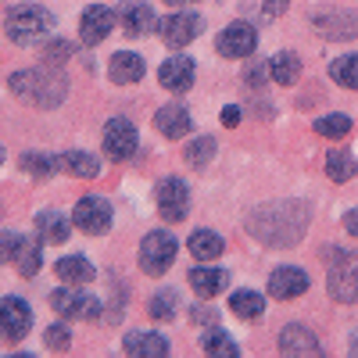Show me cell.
<instances>
[{
    "label": "cell",
    "mask_w": 358,
    "mask_h": 358,
    "mask_svg": "<svg viewBox=\"0 0 358 358\" xmlns=\"http://www.w3.org/2000/svg\"><path fill=\"white\" fill-rule=\"evenodd\" d=\"M204 29V22H201V15H194V11H176V15H165L162 22H158V36L165 40V47H187V43H194V36Z\"/></svg>",
    "instance_id": "8"
},
{
    "label": "cell",
    "mask_w": 358,
    "mask_h": 358,
    "mask_svg": "<svg viewBox=\"0 0 358 358\" xmlns=\"http://www.w3.org/2000/svg\"><path fill=\"white\" fill-rule=\"evenodd\" d=\"M122 348L136 358H162L169 355V341L162 334H151V330H143V334H126Z\"/></svg>",
    "instance_id": "20"
},
{
    "label": "cell",
    "mask_w": 358,
    "mask_h": 358,
    "mask_svg": "<svg viewBox=\"0 0 358 358\" xmlns=\"http://www.w3.org/2000/svg\"><path fill=\"white\" fill-rule=\"evenodd\" d=\"M176 251H179V244H176L172 233H165V229L147 233L143 244H140V268L147 276H162L165 268L176 262Z\"/></svg>",
    "instance_id": "4"
},
{
    "label": "cell",
    "mask_w": 358,
    "mask_h": 358,
    "mask_svg": "<svg viewBox=\"0 0 358 358\" xmlns=\"http://www.w3.org/2000/svg\"><path fill=\"white\" fill-rule=\"evenodd\" d=\"M50 308L62 319H97L101 315V301L79 290H54L50 294Z\"/></svg>",
    "instance_id": "10"
},
{
    "label": "cell",
    "mask_w": 358,
    "mask_h": 358,
    "mask_svg": "<svg viewBox=\"0 0 358 358\" xmlns=\"http://www.w3.org/2000/svg\"><path fill=\"white\" fill-rule=\"evenodd\" d=\"M262 72H268V65H251V69H244V79H248V83H262V79H265Z\"/></svg>",
    "instance_id": "43"
},
{
    "label": "cell",
    "mask_w": 358,
    "mask_h": 358,
    "mask_svg": "<svg viewBox=\"0 0 358 358\" xmlns=\"http://www.w3.org/2000/svg\"><path fill=\"white\" fill-rule=\"evenodd\" d=\"M236 122H241V108H222V126L233 129Z\"/></svg>",
    "instance_id": "42"
},
{
    "label": "cell",
    "mask_w": 358,
    "mask_h": 358,
    "mask_svg": "<svg viewBox=\"0 0 358 358\" xmlns=\"http://www.w3.org/2000/svg\"><path fill=\"white\" fill-rule=\"evenodd\" d=\"M351 351H355V355H358V337H355V341H351Z\"/></svg>",
    "instance_id": "46"
},
{
    "label": "cell",
    "mask_w": 358,
    "mask_h": 358,
    "mask_svg": "<svg viewBox=\"0 0 358 358\" xmlns=\"http://www.w3.org/2000/svg\"><path fill=\"white\" fill-rule=\"evenodd\" d=\"M40 262H43L40 244H25V251L18 255V273H22V276H36V273H40Z\"/></svg>",
    "instance_id": "37"
},
{
    "label": "cell",
    "mask_w": 358,
    "mask_h": 358,
    "mask_svg": "<svg viewBox=\"0 0 358 358\" xmlns=\"http://www.w3.org/2000/svg\"><path fill=\"white\" fill-rule=\"evenodd\" d=\"M226 283H229V273H222V268H190V287H194V294L197 297H215V294H222L226 290Z\"/></svg>",
    "instance_id": "21"
},
{
    "label": "cell",
    "mask_w": 358,
    "mask_h": 358,
    "mask_svg": "<svg viewBox=\"0 0 358 358\" xmlns=\"http://www.w3.org/2000/svg\"><path fill=\"white\" fill-rule=\"evenodd\" d=\"M194 72H197V69H194L190 57L176 54V57H169V62L158 69V79H162L165 90H172V94H183V90L194 86Z\"/></svg>",
    "instance_id": "16"
},
{
    "label": "cell",
    "mask_w": 358,
    "mask_h": 358,
    "mask_svg": "<svg viewBox=\"0 0 358 358\" xmlns=\"http://www.w3.org/2000/svg\"><path fill=\"white\" fill-rule=\"evenodd\" d=\"M187 248H190V255H194V258L212 262V258H219V255H222L226 241H222L219 233H212V229H194V233H190V241H187Z\"/></svg>",
    "instance_id": "24"
},
{
    "label": "cell",
    "mask_w": 358,
    "mask_h": 358,
    "mask_svg": "<svg viewBox=\"0 0 358 358\" xmlns=\"http://www.w3.org/2000/svg\"><path fill=\"white\" fill-rule=\"evenodd\" d=\"M229 308H233V315H241V319H262L265 297H262L258 290H236V294L229 297Z\"/></svg>",
    "instance_id": "27"
},
{
    "label": "cell",
    "mask_w": 358,
    "mask_h": 358,
    "mask_svg": "<svg viewBox=\"0 0 358 358\" xmlns=\"http://www.w3.org/2000/svg\"><path fill=\"white\" fill-rule=\"evenodd\" d=\"M136 143H140V133L129 118H108L104 126V155L111 162H126L136 155Z\"/></svg>",
    "instance_id": "7"
},
{
    "label": "cell",
    "mask_w": 358,
    "mask_h": 358,
    "mask_svg": "<svg viewBox=\"0 0 358 358\" xmlns=\"http://www.w3.org/2000/svg\"><path fill=\"white\" fill-rule=\"evenodd\" d=\"M255 47H258V33L248 22H233L229 29H222L219 40H215V50L222 57H251Z\"/></svg>",
    "instance_id": "11"
},
{
    "label": "cell",
    "mask_w": 358,
    "mask_h": 358,
    "mask_svg": "<svg viewBox=\"0 0 358 358\" xmlns=\"http://www.w3.org/2000/svg\"><path fill=\"white\" fill-rule=\"evenodd\" d=\"M308 204L301 201H273L255 208V215H248V233L258 236L268 248H294L308 229Z\"/></svg>",
    "instance_id": "1"
},
{
    "label": "cell",
    "mask_w": 358,
    "mask_h": 358,
    "mask_svg": "<svg viewBox=\"0 0 358 358\" xmlns=\"http://www.w3.org/2000/svg\"><path fill=\"white\" fill-rule=\"evenodd\" d=\"M122 25H126L129 36H143V33L155 29V11L147 4H126L122 8Z\"/></svg>",
    "instance_id": "26"
},
{
    "label": "cell",
    "mask_w": 358,
    "mask_h": 358,
    "mask_svg": "<svg viewBox=\"0 0 358 358\" xmlns=\"http://www.w3.org/2000/svg\"><path fill=\"white\" fill-rule=\"evenodd\" d=\"M308 290V273H301L297 265H283L268 276V294L280 297V301H290V297H301Z\"/></svg>",
    "instance_id": "14"
},
{
    "label": "cell",
    "mask_w": 358,
    "mask_h": 358,
    "mask_svg": "<svg viewBox=\"0 0 358 358\" xmlns=\"http://www.w3.org/2000/svg\"><path fill=\"white\" fill-rule=\"evenodd\" d=\"M326 290H330L334 301H358V251H344L337 255L330 276H326Z\"/></svg>",
    "instance_id": "5"
},
{
    "label": "cell",
    "mask_w": 358,
    "mask_h": 358,
    "mask_svg": "<svg viewBox=\"0 0 358 358\" xmlns=\"http://www.w3.org/2000/svg\"><path fill=\"white\" fill-rule=\"evenodd\" d=\"M36 233H40V244H65L69 241V222L57 212H40L36 215Z\"/></svg>",
    "instance_id": "25"
},
{
    "label": "cell",
    "mask_w": 358,
    "mask_h": 358,
    "mask_svg": "<svg viewBox=\"0 0 358 358\" xmlns=\"http://www.w3.org/2000/svg\"><path fill=\"white\" fill-rule=\"evenodd\" d=\"M54 273L62 276L65 283H76V287H86V283H94V265H90L86 258H79V255H69V258H62L54 265Z\"/></svg>",
    "instance_id": "23"
},
{
    "label": "cell",
    "mask_w": 358,
    "mask_h": 358,
    "mask_svg": "<svg viewBox=\"0 0 358 358\" xmlns=\"http://www.w3.org/2000/svg\"><path fill=\"white\" fill-rule=\"evenodd\" d=\"M108 76H111V83H118V86L140 83V79H143V57L133 54V50H118V54L111 57V65H108Z\"/></svg>",
    "instance_id": "19"
},
{
    "label": "cell",
    "mask_w": 358,
    "mask_h": 358,
    "mask_svg": "<svg viewBox=\"0 0 358 358\" xmlns=\"http://www.w3.org/2000/svg\"><path fill=\"white\" fill-rule=\"evenodd\" d=\"M287 11V0H262V15L273 22V18H280Z\"/></svg>",
    "instance_id": "41"
},
{
    "label": "cell",
    "mask_w": 358,
    "mask_h": 358,
    "mask_svg": "<svg viewBox=\"0 0 358 358\" xmlns=\"http://www.w3.org/2000/svg\"><path fill=\"white\" fill-rule=\"evenodd\" d=\"M326 176L337 179V183H348L351 176H358V162H355V155H348V151L326 155Z\"/></svg>",
    "instance_id": "29"
},
{
    "label": "cell",
    "mask_w": 358,
    "mask_h": 358,
    "mask_svg": "<svg viewBox=\"0 0 358 358\" xmlns=\"http://www.w3.org/2000/svg\"><path fill=\"white\" fill-rule=\"evenodd\" d=\"M155 201H158V212L169 222H183L187 212H190V187L179 176H169V179H162V183H158Z\"/></svg>",
    "instance_id": "6"
},
{
    "label": "cell",
    "mask_w": 358,
    "mask_h": 358,
    "mask_svg": "<svg viewBox=\"0 0 358 358\" xmlns=\"http://www.w3.org/2000/svg\"><path fill=\"white\" fill-rule=\"evenodd\" d=\"M29 330H33V308L22 297H0V337L22 341Z\"/></svg>",
    "instance_id": "9"
},
{
    "label": "cell",
    "mask_w": 358,
    "mask_h": 358,
    "mask_svg": "<svg viewBox=\"0 0 358 358\" xmlns=\"http://www.w3.org/2000/svg\"><path fill=\"white\" fill-rule=\"evenodd\" d=\"M312 22L330 40H355L358 36V11H319Z\"/></svg>",
    "instance_id": "13"
},
{
    "label": "cell",
    "mask_w": 358,
    "mask_h": 358,
    "mask_svg": "<svg viewBox=\"0 0 358 358\" xmlns=\"http://www.w3.org/2000/svg\"><path fill=\"white\" fill-rule=\"evenodd\" d=\"M201 348L208 355H215V358H236V355H241V348H236L222 330H215V326H208V334L201 337Z\"/></svg>",
    "instance_id": "30"
},
{
    "label": "cell",
    "mask_w": 358,
    "mask_h": 358,
    "mask_svg": "<svg viewBox=\"0 0 358 358\" xmlns=\"http://www.w3.org/2000/svg\"><path fill=\"white\" fill-rule=\"evenodd\" d=\"M111 29H115V15H111L104 4H90V8L83 11V18H79V36H83V43H101V40H108Z\"/></svg>",
    "instance_id": "15"
},
{
    "label": "cell",
    "mask_w": 358,
    "mask_h": 358,
    "mask_svg": "<svg viewBox=\"0 0 358 358\" xmlns=\"http://www.w3.org/2000/svg\"><path fill=\"white\" fill-rule=\"evenodd\" d=\"M215 319H219V315H215L212 308H201V305L190 308V322H194V326H215Z\"/></svg>",
    "instance_id": "40"
},
{
    "label": "cell",
    "mask_w": 358,
    "mask_h": 358,
    "mask_svg": "<svg viewBox=\"0 0 358 358\" xmlns=\"http://www.w3.org/2000/svg\"><path fill=\"white\" fill-rule=\"evenodd\" d=\"M62 169L79 176V179H94L101 172V162L94 155H86V151H69V155H62Z\"/></svg>",
    "instance_id": "28"
},
{
    "label": "cell",
    "mask_w": 358,
    "mask_h": 358,
    "mask_svg": "<svg viewBox=\"0 0 358 358\" xmlns=\"http://www.w3.org/2000/svg\"><path fill=\"white\" fill-rule=\"evenodd\" d=\"M344 226H348L351 236H358V208H351V212L344 215Z\"/></svg>",
    "instance_id": "44"
},
{
    "label": "cell",
    "mask_w": 358,
    "mask_h": 358,
    "mask_svg": "<svg viewBox=\"0 0 358 358\" xmlns=\"http://www.w3.org/2000/svg\"><path fill=\"white\" fill-rule=\"evenodd\" d=\"M297 76H301V57L290 54V50L273 54V62H268V79L280 83V86H294Z\"/></svg>",
    "instance_id": "22"
},
{
    "label": "cell",
    "mask_w": 358,
    "mask_h": 358,
    "mask_svg": "<svg viewBox=\"0 0 358 358\" xmlns=\"http://www.w3.org/2000/svg\"><path fill=\"white\" fill-rule=\"evenodd\" d=\"M25 236L22 233H0V265L4 262H18V255L25 251Z\"/></svg>",
    "instance_id": "36"
},
{
    "label": "cell",
    "mask_w": 358,
    "mask_h": 358,
    "mask_svg": "<svg viewBox=\"0 0 358 358\" xmlns=\"http://www.w3.org/2000/svg\"><path fill=\"white\" fill-rule=\"evenodd\" d=\"M315 133L326 140H341L351 133V118L348 115H322V118H315Z\"/></svg>",
    "instance_id": "33"
},
{
    "label": "cell",
    "mask_w": 358,
    "mask_h": 358,
    "mask_svg": "<svg viewBox=\"0 0 358 358\" xmlns=\"http://www.w3.org/2000/svg\"><path fill=\"white\" fill-rule=\"evenodd\" d=\"M11 94L33 108H57L69 94V83L57 69H18L8 79Z\"/></svg>",
    "instance_id": "2"
},
{
    "label": "cell",
    "mask_w": 358,
    "mask_h": 358,
    "mask_svg": "<svg viewBox=\"0 0 358 358\" xmlns=\"http://www.w3.org/2000/svg\"><path fill=\"white\" fill-rule=\"evenodd\" d=\"M187 165H194V169H204L208 162H212L215 158V140L212 136H197L190 147H187Z\"/></svg>",
    "instance_id": "34"
},
{
    "label": "cell",
    "mask_w": 358,
    "mask_h": 358,
    "mask_svg": "<svg viewBox=\"0 0 358 358\" xmlns=\"http://www.w3.org/2000/svg\"><path fill=\"white\" fill-rule=\"evenodd\" d=\"M151 319H172L176 315V290H158L151 297V305H147Z\"/></svg>",
    "instance_id": "35"
},
{
    "label": "cell",
    "mask_w": 358,
    "mask_h": 358,
    "mask_svg": "<svg viewBox=\"0 0 358 358\" xmlns=\"http://www.w3.org/2000/svg\"><path fill=\"white\" fill-rule=\"evenodd\" d=\"M155 129H158L165 140L187 136V129H190V111H187L183 104H165V108L155 115Z\"/></svg>",
    "instance_id": "17"
},
{
    "label": "cell",
    "mask_w": 358,
    "mask_h": 358,
    "mask_svg": "<svg viewBox=\"0 0 358 358\" xmlns=\"http://www.w3.org/2000/svg\"><path fill=\"white\" fill-rule=\"evenodd\" d=\"M72 219H76V226H79L83 233H104V229L111 226V204H108L104 197H83V201L76 204Z\"/></svg>",
    "instance_id": "12"
},
{
    "label": "cell",
    "mask_w": 358,
    "mask_h": 358,
    "mask_svg": "<svg viewBox=\"0 0 358 358\" xmlns=\"http://www.w3.org/2000/svg\"><path fill=\"white\" fill-rule=\"evenodd\" d=\"M43 344H47L50 351H65V348L72 344V334L65 330L62 322H54V326H47V334H43Z\"/></svg>",
    "instance_id": "38"
},
{
    "label": "cell",
    "mask_w": 358,
    "mask_h": 358,
    "mask_svg": "<svg viewBox=\"0 0 358 358\" xmlns=\"http://www.w3.org/2000/svg\"><path fill=\"white\" fill-rule=\"evenodd\" d=\"M69 54H72V43H65V40H54V47L43 50V57H47V62H54V65H57V62H65Z\"/></svg>",
    "instance_id": "39"
},
{
    "label": "cell",
    "mask_w": 358,
    "mask_h": 358,
    "mask_svg": "<svg viewBox=\"0 0 358 358\" xmlns=\"http://www.w3.org/2000/svg\"><path fill=\"white\" fill-rule=\"evenodd\" d=\"M330 76H334L337 86H344V90H358V54H344V57H337V62L330 65Z\"/></svg>",
    "instance_id": "31"
},
{
    "label": "cell",
    "mask_w": 358,
    "mask_h": 358,
    "mask_svg": "<svg viewBox=\"0 0 358 358\" xmlns=\"http://www.w3.org/2000/svg\"><path fill=\"white\" fill-rule=\"evenodd\" d=\"M165 4H194V0H165Z\"/></svg>",
    "instance_id": "45"
},
{
    "label": "cell",
    "mask_w": 358,
    "mask_h": 358,
    "mask_svg": "<svg viewBox=\"0 0 358 358\" xmlns=\"http://www.w3.org/2000/svg\"><path fill=\"white\" fill-rule=\"evenodd\" d=\"M0 165H4V147H0Z\"/></svg>",
    "instance_id": "47"
},
{
    "label": "cell",
    "mask_w": 358,
    "mask_h": 358,
    "mask_svg": "<svg viewBox=\"0 0 358 358\" xmlns=\"http://www.w3.org/2000/svg\"><path fill=\"white\" fill-rule=\"evenodd\" d=\"M280 351L283 355H319V341H315V334L308 330V326L290 322L280 334Z\"/></svg>",
    "instance_id": "18"
},
{
    "label": "cell",
    "mask_w": 358,
    "mask_h": 358,
    "mask_svg": "<svg viewBox=\"0 0 358 358\" xmlns=\"http://www.w3.org/2000/svg\"><path fill=\"white\" fill-rule=\"evenodd\" d=\"M62 165L57 158H50V155H43V151H29V155H22V169L29 172V176H36V179H47V176H54V169Z\"/></svg>",
    "instance_id": "32"
},
{
    "label": "cell",
    "mask_w": 358,
    "mask_h": 358,
    "mask_svg": "<svg viewBox=\"0 0 358 358\" xmlns=\"http://www.w3.org/2000/svg\"><path fill=\"white\" fill-rule=\"evenodd\" d=\"M54 25V15L40 4H22V8H11L8 11V22H4V33L15 40V43H36L50 33Z\"/></svg>",
    "instance_id": "3"
}]
</instances>
